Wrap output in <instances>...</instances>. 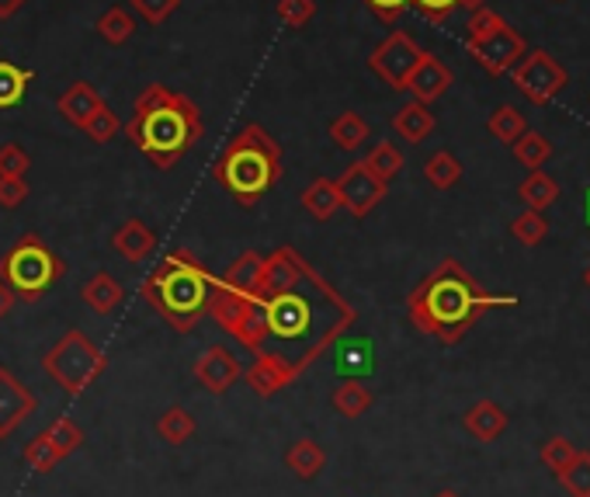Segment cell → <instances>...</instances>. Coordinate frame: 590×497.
<instances>
[{
	"instance_id": "6da1fadb",
	"label": "cell",
	"mask_w": 590,
	"mask_h": 497,
	"mask_svg": "<svg viewBox=\"0 0 590 497\" xmlns=\"http://www.w3.org/2000/svg\"><path fill=\"white\" fill-rule=\"evenodd\" d=\"M254 300L268 327L261 351L285 359L295 376H303L358 320V309L295 247H279L264 258Z\"/></svg>"
},
{
	"instance_id": "7a4b0ae2",
	"label": "cell",
	"mask_w": 590,
	"mask_h": 497,
	"mask_svg": "<svg viewBox=\"0 0 590 497\" xmlns=\"http://www.w3.org/2000/svg\"><path fill=\"white\" fill-rule=\"evenodd\" d=\"M508 306H518V296L487 293L455 258H445L434 272H428L413 285V293L407 300V317L420 335L452 348L469 335V327L487 309H508Z\"/></svg>"
},
{
	"instance_id": "3957f363",
	"label": "cell",
	"mask_w": 590,
	"mask_h": 497,
	"mask_svg": "<svg viewBox=\"0 0 590 497\" xmlns=\"http://www.w3.org/2000/svg\"><path fill=\"white\" fill-rule=\"evenodd\" d=\"M133 147L154 163L157 171H171L184 160V154L202 139V112L192 98L167 84H150L133 105L129 126Z\"/></svg>"
},
{
	"instance_id": "277c9868",
	"label": "cell",
	"mask_w": 590,
	"mask_h": 497,
	"mask_svg": "<svg viewBox=\"0 0 590 497\" xmlns=\"http://www.w3.org/2000/svg\"><path fill=\"white\" fill-rule=\"evenodd\" d=\"M216 289V275L208 272L192 251H171L143 279V296L157 314L181 335H188L205 314L208 296Z\"/></svg>"
},
{
	"instance_id": "5b68a950",
	"label": "cell",
	"mask_w": 590,
	"mask_h": 497,
	"mask_svg": "<svg viewBox=\"0 0 590 497\" xmlns=\"http://www.w3.org/2000/svg\"><path fill=\"white\" fill-rule=\"evenodd\" d=\"M213 178L223 184L226 195H234L237 205L250 210L282 181L279 143L271 139L264 126L250 122L223 147V154L213 163Z\"/></svg>"
},
{
	"instance_id": "8992f818",
	"label": "cell",
	"mask_w": 590,
	"mask_h": 497,
	"mask_svg": "<svg viewBox=\"0 0 590 497\" xmlns=\"http://www.w3.org/2000/svg\"><path fill=\"white\" fill-rule=\"evenodd\" d=\"M63 275H67V261L38 234H25L21 240H14L4 258H0V282H8L14 296L29 303L46 296Z\"/></svg>"
},
{
	"instance_id": "52a82bcc",
	"label": "cell",
	"mask_w": 590,
	"mask_h": 497,
	"mask_svg": "<svg viewBox=\"0 0 590 497\" xmlns=\"http://www.w3.org/2000/svg\"><path fill=\"white\" fill-rule=\"evenodd\" d=\"M42 369H46V376L63 393L80 397L83 389H91L101 380V372L109 369V359H104V351L83 335L80 327H70L67 335L42 355Z\"/></svg>"
},
{
	"instance_id": "ba28073f",
	"label": "cell",
	"mask_w": 590,
	"mask_h": 497,
	"mask_svg": "<svg viewBox=\"0 0 590 497\" xmlns=\"http://www.w3.org/2000/svg\"><path fill=\"white\" fill-rule=\"evenodd\" d=\"M208 314L213 320L234 335L237 344H243L247 351H261L264 338H268V327H264V309L254 296H240V293H229L216 282L213 296H208Z\"/></svg>"
},
{
	"instance_id": "9c48e42d",
	"label": "cell",
	"mask_w": 590,
	"mask_h": 497,
	"mask_svg": "<svg viewBox=\"0 0 590 497\" xmlns=\"http://www.w3.org/2000/svg\"><path fill=\"white\" fill-rule=\"evenodd\" d=\"M420 56H424V49L413 43V35L404 29H393L383 43L372 49L368 67L393 91H407V80H410L413 67L420 64Z\"/></svg>"
},
{
	"instance_id": "30bf717a",
	"label": "cell",
	"mask_w": 590,
	"mask_h": 497,
	"mask_svg": "<svg viewBox=\"0 0 590 497\" xmlns=\"http://www.w3.org/2000/svg\"><path fill=\"white\" fill-rule=\"evenodd\" d=\"M514 88L532 101V105H549V101L570 84L566 70L556 64V56H549L545 49H532L521 56V64L511 70Z\"/></svg>"
},
{
	"instance_id": "8fae6325",
	"label": "cell",
	"mask_w": 590,
	"mask_h": 497,
	"mask_svg": "<svg viewBox=\"0 0 590 497\" xmlns=\"http://www.w3.org/2000/svg\"><path fill=\"white\" fill-rule=\"evenodd\" d=\"M80 445H83V431L70 418H56V421H49V428H42L25 445V463L35 473H49L63 460H70Z\"/></svg>"
},
{
	"instance_id": "7c38bea8",
	"label": "cell",
	"mask_w": 590,
	"mask_h": 497,
	"mask_svg": "<svg viewBox=\"0 0 590 497\" xmlns=\"http://www.w3.org/2000/svg\"><path fill=\"white\" fill-rule=\"evenodd\" d=\"M469 56L476 59V64L487 70L490 77H503L511 74L521 56L529 53V43H524V35L518 29H511L508 22H503L497 32H490L487 38H476V43H466Z\"/></svg>"
},
{
	"instance_id": "4fadbf2b",
	"label": "cell",
	"mask_w": 590,
	"mask_h": 497,
	"mask_svg": "<svg viewBox=\"0 0 590 497\" xmlns=\"http://www.w3.org/2000/svg\"><path fill=\"white\" fill-rule=\"evenodd\" d=\"M386 181H378L362 160L351 163V168L337 178V192H341V210H348L354 219H365L378 202L386 199Z\"/></svg>"
},
{
	"instance_id": "5bb4252c",
	"label": "cell",
	"mask_w": 590,
	"mask_h": 497,
	"mask_svg": "<svg viewBox=\"0 0 590 497\" xmlns=\"http://www.w3.org/2000/svg\"><path fill=\"white\" fill-rule=\"evenodd\" d=\"M35 410H38L35 393L21 383L11 369L0 365V442H8Z\"/></svg>"
},
{
	"instance_id": "9a60e30c",
	"label": "cell",
	"mask_w": 590,
	"mask_h": 497,
	"mask_svg": "<svg viewBox=\"0 0 590 497\" xmlns=\"http://www.w3.org/2000/svg\"><path fill=\"white\" fill-rule=\"evenodd\" d=\"M240 376H243V365H240V359L226 344L205 348L202 355H198V362H195L198 386L208 389V393H216V397H219V393H226V389H234L240 383Z\"/></svg>"
},
{
	"instance_id": "2e32d148",
	"label": "cell",
	"mask_w": 590,
	"mask_h": 497,
	"mask_svg": "<svg viewBox=\"0 0 590 497\" xmlns=\"http://www.w3.org/2000/svg\"><path fill=\"white\" fill-rule=\"evenodd\" d=\"M243 380L258 397L268 400V397H275V393H282L285 386H292L299 376H295L285 359L271 355V351H254V362H250V369L243 372Z\"/></svg>"
},
{
	"instance_id": "e0dca14e",
	"label": "cell",
	"mask_w": 590,
	"mask_h": 497,
	"mask_svg": "<svg viewBox=\"0 0 590 497\" xmlns=\"http://www.w3.org/2000/svg\"><path fill=\"white\" fill-rule=\"evenodd\" d=\"M333 372L341 380H368L375 372V341L365 335L341 338L333 344Z\"/></svg>"
},
{
	"instance_id": "ac0fdd59",
	"label": "cell",
	"mask_w": 590,
	"mask_h": 497,
	"mask_svg": "<svg viewBox=\"0 0 590 497\" xmlns=\"http://www.w3.org/2000/svg\"><path fill=\"white\" fill-rule=\"evenodd\" d=\"M452 70L441 64V59L434 53H424L420 56V64L413 67L410 80H407V91L413 94V101H424V105H431V101H438L441 94H445L452 88Z\"/></svg>"
},
{
	"instance_id": "d6986e66",
	"label": "cell",
	"mask_w": 590,
	"mask_h": 497,
	"mask_svg": "<svg viewBox=\"0 0 590 497\" xmlns=\"http://www.w3.org/2000/svg\"><path fill=\"white\" fill-rule=\"evenodd\" d=\"M157 244H160L157 234L143 219H125L118 230L112 234V251L122 255L129 264H143L146 258L157 251Z\"/></svg>"
},
{
	"instance_id": "ffe728a7",
	"label": "cell",
	"mask_w": 590,
	"mask_h": 497,
	"mask_svg": "<svg viewBox=\"0 0 590 497\" xmlns=\"http://www.w3.org/2000/svg\"><path fill=\"white\" fill-rule=\"evenodd\" d=\"M101 105H104V98L98 94L94 84H88V80H77V84H70V91L56 101L59 115L67 118L70 126H77V129L88 126V118H91Z\"/></svg>"
},
{
	"instance_id": "44dd1931",
	"label": "cell",
	"mask_w": 590,
	"mask_h": 497,
	"mask_svg": "<svg viewBox=\"0 0 590 497\" xmlns=\"http://www.w3.org/2000/svg\"><path fill=\"white\" fill-rule=\"evenodd\" d=\"M466 431L473 434L476 442H497L503 431H508V410L493 400H479L466 410V418H462Z\"/></svg>"
},
{
	"instance_id": "7402d4cb",
	"label": "cell",
	"mask_w": 590,
	"mask_h": 497,
	"mask_svg": "<svg viewBox=\"0 0 590 497\" xmlns=\"http://www.w3.org/2000/svg\"><path fill=\"white\" fill-rule=\"evenodd\" d=\"M434 126H438V118L424 101H407V105H399L393 115V129L407 143H424L434 133Z\"/></svg>"
},
{
	"instance_id": "603a6c76",
	"label": "cell",
	"mask_w": 590,
	"mask_h": 497,
	"mask_svg": "<svg viewBox=\"0 0 590 497\" xmlns=\"http://www.w3.org/2000/svg\"><path fill=\"white\" fill-rule=\"evenodd\" d=\"M80 300L88 303L98 317H109V314H115V309L122 306L125 293H122V285H118V279L112 272H94L88 279V285L80 289Z\"/></svg>"
},
{
	"instance_id": "cb8c5ba5",
	"label": "cell",
	"mask_w": 590,
	"mask_h": 497,
	"mask_svg": "<svg viewBox=\"0 0 590 497\" xmlns=\"http://www.w3.org/2000/svg\"><path fill=\"white\" fill-rule=\"evenodd\" d=\"M261 268H264V255L247 251L240 255L234 264L226 268V275H219L216 282L229 293H240V296H254L258 293V282H261Z\"/></svg>"
},
{
	"instance_id": "d4e9b609",
	"label": "cell",
	"mask_w": 590,
	"mask_h": 497,
	"mask_svg": "<svg viewBox=\"0 0 590 497\" xmlns=\"http://www.w3.org/2000/svg\"><path fill=\"white\" fill-rule=\"evenodd\" d=\"M285 466L299 476V481H313V476H320L324 466H327V452L320 442H313V439H299V442H292L285 449Z\"/></svg>"
},
{
	"instance_id": "484cf974",
	"label": "cell",
	"mask_w": 590,
	"mask_h": 497,
	"mask_svg": "<svg viewBox=\"0 0 590 497\" xmlns=\"http://www.w3.org/2000/svg\"><path fill=\"white\" fill-rule=\"evenodd\" d=\"M303 210L313 219H320V223L333 219L337 210H341V192H337V181H330V178L309 181V189L303 192Z\"/></svg>"
},
{
	"instance_id": "4316f807",
	"label": "cell",
	"mask_w": 590,
	"mask_h": 497,
	"mask_svg": "<svg viewBox=\"0 0 590 497\" xmlns=\"http://www.w3.org/2000/svg\"><path fill=\"white\" fill-rule=\"evenodd\" d=\"M330 404H333L337 414H341V418L354 421L375 404V397H372V389H365L362 380H344V383H337V389L330 393Z\"/></svg>"
},
{
	"instance_id": "83f0119b",
	"label": "cell",
	"mask_w": 590,
	"mask_h": 497,
	"mask_svg": "<svg viewBox=\"0 0 590 497\" xmlns=\"http://www.w3.org/2000/svg\"><path fill=\"white\" fill-rule=\"evenodd\" d=\"M98 35L104 38L109 46H125L129 38L136 35V14L125 8V4H115V8H109L101 18H98Z\"/></svg>"
},
{
	"instance_id": "f1b7e54d",
	"label": "cell",
	"mask_w": 590,
	"mask_h": 497,
	"mask_svg": "<svg viewBox=\"0 0 590 497\" xmlns=\"http://www.w3.org/2000/svg\"><path fill=\"white\" fill-rule=\"evenodd\" d=\"M32 80H35V70L18 67V64H11V59H0V109L21 105Z\"/></svg>"
},
{
	"instance_id": "f546056e",
	"label": "cell",
	"mask_w": 590,
	"mask_h": 497,
	"mask_svg": "<svg viewBox=\"0 0 590 497\" xmlns=\"http://www.w3.org/2000/svg\"><path fill=\"white\" fill-rule=\"evenodd\" d=\"M368 122L358 115V112H344V115H337L333 122H330V139H333V147L337 150H348V154H354L362 143L368 139Z\"/></svg>"
},
{
	"instance_id": "4dcf8cb0",
	"label": "cell",
	"mask_w": 590,
	"mask_h": 497,
	"mask_svg": "<svg viewBox=\"0 0 590 497\" xmlns=\"http://www.w3.org/2000/svg\"><path fill=\"white\" fill-rule=\"evenodd\" d=\"M518 195L524 199V205L529 210H549V205L559 199V184H556V178L553 174H545L542 168L538 171H532L529 178L521 181V189H518Z\"/></svg>"
},
{
	"instance_id": "1f68e13d",
	"label": "cell",
	"mask_w": 590,
	"mask_h": 497,
	"mask_svg": "<svg viewBox=\"0 0 590 497\" xmlns=\"http://www.w3.org/2000/svg\"><path fill=\"white\" fill-rule=\"evenodd\" d=\"M157 439L167 445H184L195 434V418L184 407H167L157 418Z\"/></svg>"
},
{
	"instance_id": "d6a6232c",
	"label": "cell",
	"mask_w": 590,
	"mask_h": 497,
	"mask_svg": "<svg viewBox=\"0 0 590 497\" xmlns=\"http://www.w3.org/2000/svg\"><path fill=\"white\" fill-rule=\"evenodd\" d=\"M424 178H428L431 189L449 192V189H455V184L462 181V163H458L455 154L438 150V154H431V157L424 160Z\"/></svg>"
},
{
	"instance_id": "836d02e7",
	"label": "cell",
	"mask_w": 590,
	"mask_h": 497,
	"mask_svg": "<svg viewBox=\"0 0 590 497\" xmlns=\"http://www.w3.org/2000/svg\"><path fill=\"white\" fill-rule=\"evenodd\" d=\"M511 150H514V157H518L521 168L538 171V168H545V160L553 157V143L545 139L542 133H535V129H524L521 139H514Z\"/></svg>"
},
{
	"instance_id": "e575fe53",
	"label": "cell",
	"mask_w": 590,
	"mask_h": 497,
	"mask_svg": "<svg viewBox=\"0 0 590 497\" xmlns=\"http://www.w3.org/2000/svg\"><path fill=\"white\" fill-rule=\"evenodd\" d=\"M362 163H365V168H368L378 181L389 184L393 178H399V171H404V154H399L396 143L383 139V143H375L372 154H368Z\"/></svg>"
},
{
	"instance_id": "d590c367",
	"label": "cell",
	"mask_w": 590,
	"mask_h": 497,
	"mask_svg": "<svg viewBox=\"0 0 590 497\" xmlns=\"http://www.w3.org/2000/svg\"><path fill=\"white\" fill-rule=\"evenodd\" d=\"M487 129H490L493 139H500V143H508V147H514V139H521V133L529 129V122H524V115H521L514 105H500V109L490 115Z\"/></svg>"
},
{
	"instance_id": "8d00e7d4",
	"label": "cell",
	"mask_w": 590,
	"mask_h": 497,
	"mask_svg": "<svg viewBox=\"0 0 590 497\" xmlns=\"http://www.w3.org/2000/svg\"><path fill=\"white\" fill-rule=\"evenodd\" d=\"M511 234H514L524 247H535V244H542L545 237H549V219H545L542 210H524V213L514 216Z\"/></svg>"
},
{
	"instance_id": "74e56055",
	"label": "cell",
	"mask_w": 590,
	"mask_h": 497,
	"mask_svg": "<svg viewBox=\"0 0 590 497\" xmlns=\"http://www.w3.org/2000/svg\"><path fill=\"white\" fill-rule=\"evenodd\" d=\"M577 452H580V449H577L570 439H563V434H553V439L542 442V463L559 476V473L570 470V463L577 460Z\"/></svg>"
},
{
	"instance_id": "f35d334b",
	"label": "cell",
	"mask_w": 590,
	"mask_h": 497,
	"mask_svg": "<svg viewBox=\"0 0 590 497\" xmlns=\"http://www.w3.org/2000/svg\"><path fill=\"white\" fill-rule=\"evenodd\" d=\"M559 481L570 497H590V452H577L570 470L559 473Z\"/></svg>"
},
{
	"instance_id": "ab89813d",
	"label": "cell",
	"mask_w": 590,
	"mask_h": 497,
	"mask_svg": "<svg viewBox=\"0 0 590 497\" xmlns=\"http://www.w3.org/2000/svg\"><path fill=\"white\" fill-rule=\"evenodd\" d=\"M118 129H122V126H118V115H115L109 105H101V109L88 118V126H83V133H88V139H94V143H112Z\"/></svg>"
},
{
	"instance_id": "60d3db41",
	"label": "cell",
	"mask_w": 590,
	"mask_h": 497,
	"mask_svg": "<svg viewBox=\"0 0 590 497\" xmlns=\"http://www.w3.org/2000/svg\"><path fill=\"white\" fill-rule=\"evenodd\" d=\"M279 18L288 29H303L316 18V0H279Z\"/></svg>"
},
{
	"instance_id": "b9f144b4",
	"label": "cell",
	"mask_w": 590,
	"mask_h": 497,
	"mask_svg": "<svg viewBox=\"0 0 590 497\" xmlns=\"http://www.w3.org/2000/svg\"><path fill=\"white\" fill-rule=\"evenodd\" d=\"M129 4L146 25H163L181 8V0H129Z\"/></svg>"
},
{
	"instance_id": "7bdbcfd3",
	"label": "cell",
	"mask_w": 590,
	"mask_h": 497,
	"mask_svg": "<svg viewBox=\"0 0 590 497\" xmlns=\"http://www.w3.org/2000/svg\"><path fill=\"white\" fill-rule=\"evenodd\" d=\"M29 168H32V160L18 143H4V147H0V178H25Z\"/></svg>"
},
{
	"instance_id": "ee69618b",
	"label": "cell",
	"mask_w": 590,
	"mask_h": 497,
	"mask_svg": "<svg viewBox=\"0 0 590 497\" xmlns=\"http://www.w3.org/2000/svg\"><path fill=\"white\" fill-rule=\"evenodd\" d=\"M503 25V18L497 14V11H490V8H479V11H473V18H469V32H466V43H476V38H487L490 32H497Z\"/></svg>"
},
{
	"instance_id": "f6af8a7d",
	"label": "cell",
	"mask_w": 590,
	"mask_h": 497,
	"mask_svg": "<svg viewBox=\"0 0 590 497\" xmlns=\"http://www.w3.org/2000/svg\"><path fill=\"white\" fill-rule=\"evenodd\" d=\"M410 8L424 14L431 25H445L452 11L458 8V0H410Z\"/></svg>"
},
{
	"instance_id": "bcb514c9",
	"label": "cell",
	"mask_w": 590,
	"mask_h": 497,
	"mask_svg": "<svg viewBox=\"0 0 590 497\" xmlns=\"http://www.w3.org/2000/svg\"><path fill=\"white\" fill-rule=\"evenodd\" d=\"M29 195L32 192L25 178H0V210H18Z\"/></svg>"
},
{
	"instance_id": "7dc6e473",
	"label": "cell",
	"mask_w": 590,
	"mask_h": 497,
	"mask_svg": "<svg viewBox=\"0 0 590 497\" xmlns=\"http://www.w3.org/2000/svg\"><path fill=\"white\" fill-rule=\"evenodd\" d=\"M365 8L378 18V22L396 25L399 18H404V11L410 8V0H365Z\"/></svg>"
},
{
	"instance_id": "c3c4849f",
	"label": "cell",
	"mask_w": 590,
	"mask_h": 497,
	"mask_svg": "<svg viewBox=\"0 0 590 497\" xmlns=\"http://www.w3.org/2000/svg\"><path fill=\"white\" fill-rule=\"evenodd\" d=\"M18 306V296H14V289L8 282H0V320H4L11 309Z\"/></svg>"
},
{
	"instance_id": "681fc988",
	"label": "cell",
	"mask_w": 590,
	"mask_h": 497,
	"mask_svg": "<svg viewBox=\"0 0 590 497\" xmlns=\"http://www.w3.org/2000/svg\"><path fill=\"white\" fill-rule=\"evenodd\" d=\"M25 4H29V0H0V18H14Z\"/></svg>"
},
{
	"instance_id": "f907efd6",
	"label": "cell",
	"mask_w": 590,
	"mask_h": 497,
	"mask_svg": "<svg viewBox=\"0 0 590 497\" xmlns=\"http://www.w3.org/2000/svg\"><path fill=\"white\" fill-rule=\"evenodd\" d=\"M458 8H466L469 14L479 11V8H490V0H458Z\"/></svg>"
},
{
	"instance_id": "816d5d0a",
	"label": "cell",
	"mask_w": 590,
	"mask_h": 497,
	"mask_svg": "<svg viewBox=\"0 0 590 497\" xmlns=\"http://www.w3.org/2000/svg\"><path fill=\"white\" fill-rule=\"evenodd\" d=\"M434 497H458L455 490H441V494H434Z\"/></svg>"
},
{
	"instance_id": "f5cc1de1",
	"label": "cell",
	"mask_w": 590,
	"mask_h": 497,
	"mask_svg": "<svg viewBox=\"0 0 590 497\" xmlns=\"http://www.w3.org/2000/svg\"><path fill=\"white\" fill-rule=\"evenodd\" d=\"M583 282H587V289H590V268H587V272H583Z\"/></svg>"
},
{
	"instance_id": "db71d44e",
	"label": "cell",
	"mask_w": 590,
	"mask_h": 497,
	"mask_svg": "<svg viewBox=\"0 0 590 497\" xmlns=\"http://www.w3.org/2000/svg\"><path fill=\"white\" fill-rule=\"evenodd\" d=\"M556 4H563V0H556Z\"/></svg>"
}]
</instances>
